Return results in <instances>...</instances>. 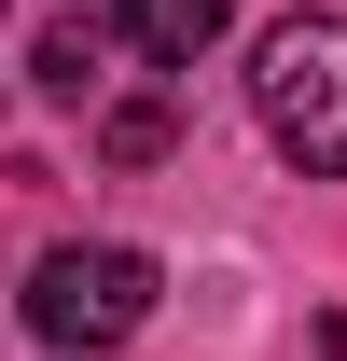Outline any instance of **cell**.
Returning a JSON list of instances; mask_svg holds the SVG:
<instances>
[{
	"instance_id": "6da1fadb",
	"label": "cell",
	"mask_w": 347,
	"mask_h": 361,
	"mask_svg": "<svg viewBox=\"0 0 347 361\" xmlns=\"http://www.w3.org/2000/svg\"><path fill=\"white\" fill-rule=\"evenodd\" d=\"M250 111L292 167L347 180V14H278L250 42Z\"/></svg>"
},
{
	"instance_id": "7a4b0ae2",
	"label": "cell",
	"mask_w": 347,
	"mask_h": 361,
	"mask_svg": "<svg viewBox=\"0 0 347 361\" xmlns=\"http://www.w3.org/2000/svg\"><path fill=\"white\" fill-rule=\"evenodd\" d=\"M153 250H126V236H70V250H42L28 264V334L42 348H70V361H111V348H139V319H153Z\"/></svg>"
},
{
	"instance_id": "3957f363",
	"label": "cell",
	"mask_w": 347,
	"mask_h": 361,
	"mask_svg": "<svg viewBox=\"0 0 347 361\" xmlns=\"http://www.w3.org/2000/svg\"><path fill=\"white\" fill-rule=\"evenodd\" d=\"M222 28H236V0H126V42L153 56V70H195Z\"/></svg>"
},
{
	"instance_id": "277c9868",
	"label": "cell",
	"mask_w": 347,
	"mask_h": 361,
	"mask_svg": "<svg viewBox=\"0 0 347 361\" xmlns=\"http://www.w3.org/2000/svg\"><path fill=\"white\" fill-rule=\"evenodd\" d=\"M28 70H42L56 97H97V84H111V70H97V28H42V56H28Z\"/></svg>"
},
{
	"instance_id": "5b68a950",
	"label": "cell",
	"mask_w": 347,
	"mask_h": 361,
	"mask_svg": "<svg viewBox=\"0 0 347 361\" xmlns=\"http://www.w3.org/2000/svg\"><path fill=\"white\" fill-rule=\"evenodd\" d=\"M111 153L153 167V153H167V97H126V111H111Z\"/></svg>"
}]
</instances>
